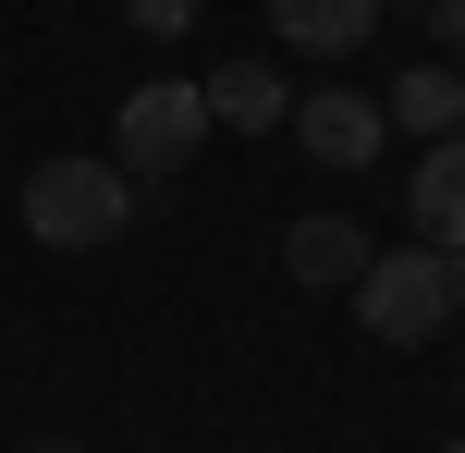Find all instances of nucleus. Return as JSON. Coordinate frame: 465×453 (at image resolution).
Returning <instances> with one entry per match:
<instances>
[{"instance_id": "nucleus-1", "label": "nucleus", "mask_w": 465, "mask_h": 453, "mask_svg": "<svg viewBox=\"0 0 465 453\" xmlns=\"http://www.w3.org/2000/svg\"><path fill=\"white\" fill-rule=\"evenodd\" d=\"M135 221V172L123 160H37L25 172V233L37 245H111Z\"/></svg>"}, {"instance_id": "nucleus-2", "label": "nucleus", "mask_w": 465, "mask_h": 453, "mask_svg": "<svg viewBox=\"0 0 465 453\" xmlns=\"http://www.w3.org/2000/svg\"><path fill=\"white\" fill-rule=\"evenodd\" d=\"M441 319H453V258H441V245H404V258L355 270V331H368V343L404 356V343H429Z\"/></svg>"}, {"instance_id": "nucleus-3", "label": "nucleus", "mask_w": 465, "mask_h": 453, "mask_svg": "<svg viewBox=\"0 0 465 453\" xmlns=\"http://www.w3.org/2000/svg\"><path fill=\"white\" fill-rule=\"evenodd\" d=\"M196 135H209V86H184V74H160V86H135L111 111V160L135 172V184H172V172L196 160Z\"/></svg>"}, {"instance_id": "nucleus-4", "label": "nucleus", "mask_w": 465, "mask_h": 453, "mask_svg": "<svg viewBox=\"0 0 465 453\" xmlns=\"http://www.w3.org/2000/svg\"><path fill=\"white\" fill-rule=\"evenodd\" d=\"M380 135H392V111H380L368 86H306V98H294V147H306L319 172H368Z\"/></svg>"}, {"instance_id": "nucleus-5", "label": "nucleus", "mask_w": 465, "mask_h": 453, "mask_svg": "<svg viewBox=\"0 0 465 453\" xmlns=\"http://www.w3.org/2000/svg\"><path fill=\"white\" fill-rule=\"evenodd\" d=\"M368 258H380V245L355 233L343 209H319V221H294V233H282V270H294L306 294H355V270H368Z\"/></svg>"}, {"instance_id": "nucleus-6", "label": "nucleus", "mask_w": 465, "mask_h": 453, "mask_svg": "<svg viewBox=\"0 0 465 453\" xmlns=\"http://www.w3.org/2000/svg\"><path fill=\"white\" fill-rule=\"evenodd\" d=\"M209 123H232V135H282V123H294V86H282L270 62H221L209 74Z\"/></svg>"}, {"instance_id": "nucleus-7", "label": "nucleus", "mask_w": 465, "mask_h": 453, "mask_svg": "<svg viewBox=\"0 0 465 453\" xmlns=\"http://www.w3.org/2000/svg\"><path fill=\"white\" fill-rule=\"evenodd\" d=\"M380 111H392L417 147H441V135H465V74H453V62H417V74H392Z\"/></svg>"}, {"instance_id": "nucleus-8", "label": "nucleus", "mask_w": 465, "mask_h": 453, "mask_svg": "<svg viewBox=\"0 0 465 453\" xmlns=\"http://www.w3.org/2000/svg\"><path fill=\"white\" fill-rule=\"evenodd\" d=\"M404 209H417V245H441V258L465 245V135H441L417 160V196H404Z\"/></svg>"}, {"instance_id": "nucleus-9", "label": "nucleus", "mask_w": 465, "mask_h": 453, "mask_svg": "<svg viewBox=\"0 0 465 453\" xmlns=\"http://www.w3.org/2000/svg\"><path fill=\"white\" fill-rule=\"evenodd\" d=\"M270 25L306 49V62H343V49H368V25H380V0H270Z\"/></svg>"}, {"instance_id": "nucleus-10", "label": "nucleus", "mask_w": 465, "mask_h": 453, "mask_svg": "<svg viewBox=\"0 0 465 453\" xmlns=\"http://www.w3.org/2000/svg\"><path fill=\"white\" fill-rule=\"evenodd\" d=\"M123 13H135L147 37H184V25H196V0H123Z\"/></svg>"}, {"instance_id": "nucleus-11", "label": "nucleus", "mask_w": 465, "mask_h": 453, "mask_svg": "<svg viewBox=\"0 0 465 453\" xmlns=\"http://www.w3.org/2000/svg\"><path fill=\"white\" fill-rule=\"evenodd\" d=\"M429 37H441V49H465V0H429Z\"/></svg>"}, {"instance_id": "nucleus-12", "label": "nucleus", "mask_w": 465, "mask_h": 453, "mask_svg": "<svg viewBox=\"0 0 465 453\" xmlns=\"http://www.w3.org/2000/svg\"><path fill=\"white\" fill-rule=\"evenodd\" d=\"M453 319H465V245H453Z\"/></svg>"}, {"instance_id": "nucleus-13", "label": "nucleus", "mask_w": 465, "mask_h": 453, "mask_svg": "<svg viewBox=\"0 0 465 453\" xmlns=\"http://www.w3.org/2000/svg\"><path fill=\"white\" fill-rule=\"evenodd\" d=\"M380 13H429V0H380Z\"/></svg>"}, {"instance_id": "nucleus-14", "label": "nucleus", "mask_w": 465, "mask_h": 453, "mask_svg": "<svg viewBox=\"0 0 465 453\" xmlns=\"http://www.w3.org/2000/svg\"><path fill=\"white\" fill-rule=\"evenodd\" d=\"M37 453H86V441H37Z\"/></svg>"}, {"instance_id": "nucleus-15", "label": "nucleus", "mask_w": 465, "mask_h": 453, "mask_svg": "<svg viewBox=\"0 0 465 453\" xmlns=\"http://www.w3.org/2000/svg\"><path fill=\"white\" fill-rule=\"evenodd\" d=\"M441 453H465V441H441Z\"/></svg>"}]
</instances>
